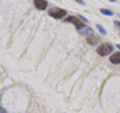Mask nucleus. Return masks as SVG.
Masks as SVG:
<instances>
[{
	"instance_id": "5",
	"label": "nucleus",
	"mask_w": 120,
	"mask_h": 113,
	"mask_svg": "<svg viewBox=\"0 0 120 113\" xmlns=\"http://www.w3.org/2000/svg\"><path fill=\"white\" fill-rule=\"evenodd\" d=\"M79 33H80L81 35H85V37H92L93 35V30L90 29V27H81V29H79Z\"/></svg>"
},
{
	"instance_id": "13",
	"label": "nucleus",
	"mask_w": 120,
	"mask_h": 113,
	"mask_svg": "<svg viewBox=\"0 0 120 113\" xmlns=\"http://www.w3.org/2000/svg\"><path fill=\"white\" fill-rule=\"evenodd\" d=\"M0 112H1V113H5V109H4V108H1V109H0Z\"/></svg>"
},
{
	"instance_id": "2",
	"label": "nucleus",
	"mask_w": 120,
	"mask_h": 113,
	"mask_svg": "<svg viewBox=\"0 0 120 113\" xmlns=\"http://www.w3.org/2000/svg\"><path fill=\"white\" fill-rule=\"evenodd\" d=\"M49 16L60 20V18H62V17L66 16V11L65 9H60V8H54L53 11H49Z\"/></svg>"
},
{
	"instance_id": "9",
	"label": "nucleus",
	"mask_w": 120,
	"mask_h": 113,
	"mask_svg": "<svg viewBox=\"0 0 120 113\" xmlns=\"http://www.w3.org/2000/svg\"><path fill=\"white\" fill-rule=\"evenodd\" d=\"M96 27L99 30V33H101L102 35H106V30H105V27L102 26V25H96Z\"/></svg>"
},
{
	"instance_id": "1",
	"label": "nucleus",
	"mask_w": 120,
	"mask_h": 113,
	"mask_svg": "<svg viewBox=\"0 0 120 113\" xmlns=\"http://www.w3.org/2000/svg\"><path fill=\"white\" fill-rule=\"evenodd\" d=\"M114 51V47H112L111 43H102L101 46L97 47V53L99 56H107Z\"/></svg>"
},
{
	"instance_id": "15",
	"label": "nucleus",
	"mask_w": 120,
	"mask_h": 113,
	"mask_svg": "<svg viewBox=\"0 0 120 113\" xmlns=\"http://www.w3.org/2000/svg\"><path fill=\"white\" fill-rule=\"evenodd\" d=\"M109 1H111V3H115V1H116V0H109Z\"/></svg>"
},
{
	"instance_id": "3",
	"label": "nucleus",
	"mask_w": 120,
	"mask_h": 113,
	"mask_svg": "<svg viewBox=\"0 0 120 113\" xmlns=\"http://www.w3.org/2000/svg\"><path fill=\"white\" fill-rule=\"evenodd\" d=\"M67 22H71V24H74L78 29H81V27H84V24H83V21L81 20H78L75 16H70V17H67V20H66Z\"/></svg>"
},
{
	"instance_id": "11",
	"label": "nucleus",
	"mask_w": 120,
	"mask_h": 113,
	"mask_svg": "<svg viewBox=\"0 0 120 113\" xmlns=\"http://www.w3.org/2000/svg\"><path fill=\"white\" fill-rule=\"evenodd\" d=\"M78 17H79V18H80V20H81V21H85V22H86V21H88V20H86V18H85V17H84V16H80V14H79V16H78Z\"/></svg>"
},
{
	"instance_id": "4",
	"label": "nucleus",
	"mask_w": 120,
	"mask_h": 113,
	"mask_svg": "<svg viewBox=\"0 0 120 113\" xmlns=\"http://www.w3.org/2000/svg\"><path fill=\"white\" fill-rule=\"evenodd\" d=\"M34 5L36 9H40V11H43V9L47 8L48 3H47V0H34Z\"/></svg>"
},
{
	"instance_id": "14",
	"label": "nucleus",
	"mask_w": 120,
	"mask_h": 113,
	"mask_svg": "<svg viewBox=\"0 0 120 113\" xmlns=\"http://www.w3.org/2000/svg\"><path fill=\"white\" fill-rule=\"evenodd\" d=\"M116 48H117V50H120V44H117V46H116Z\"/></svg>"
},
{
	"instance_id": "7",
	"label": "nucleus",
	"mask_w": 120,
	"mask_h": 113,
	"mask_svg": "<svg viewBox=\"0 0 120 113\" xmlns=\"http://www.w3.org/2000/svg\"><path fill=\"white\" fill-rule=\"evenodd\" d=\"M98 42V38H93V37H88V43L89 44H96Z\"/></svg>"
},
{
	"instance_id": "10",
	"label": "nucleus",
	"mask_w": 120,
	"mask_h": 113,
	"mask_svg": "<svg viewBox=\"0 0 120 113\" xmlns=\"http://www.w3.org/2000/svg\"><path fill=\"white\" fill-rule=\"evenodd\" d=\"M75 1H76V3H79L80 5H85V3H84L83 0H75Z\"/></svg>"
},
{
	"instance_id": "6",
	"label": "nucleus",
	"mask_w": 120,
	"mask_h": 113,
	"mask_svg": "<svg viewBox=\"0 0 120 113\" xmlns=\"http://www.w3.org/2000/svg\"><path fill=\"white\" fill-rule=\"evenodd\" d=\"M110 61L112 64H120V52H116V53H112L110 56Z\"/></svg>"
},
{
	"instance_id": "8",
	"label": "nucleus",
	"mask_w": 120,
	"mask_h": 113,
	"mask_svg": "<svg viewBox=\"0 0 120 113\" xmlns=\"http://www.w3.org/2000/svg\"><path fill=\"white\" fill-rule=\"evenodd\" d=\"M99 11H101V13H102V14H106V16H112V12H111V11H109V9L101 8Z\"/></svg>"
},
{
	"instance_id": "12",
	"label": "nucleus",
	"mask_w": 120,
	"mask_h": 113,
	"mask_svg": "<svg viewBox=\"0 0 120 113\" xmlns=\"http://www.w3.org/2000/svg\"><path fill=\"white\" fill-rule=\"evenodd\" d=\"M114 25H115L116 27H119V29H120V22H119V21H115V22H114Z\"/></svg>"
}]
</instances>
